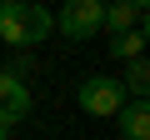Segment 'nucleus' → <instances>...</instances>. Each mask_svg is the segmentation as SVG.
Here are the masks:
<instances>
[{"label": "nucleus", "mask_w": 150, "mask_h": 140, "mask_svg": "<svg viewBox=\"0 0 150 140\" xmlns=\"http://www.w3.org/2000/svg\"><path fill=\"white\" fill-rule=\"evenodd\" d=\"M50 30H55V15H50L45 5H30V0H0V40H5V45L30 50V45H40Z\"/></svg>", "instance_id": "obj_1"}, {"label": "nucleus", "mask_w": 150, "mask_h": 140, "mask_svg": "<svg viewBox=\"0 0 150 140\" xmlns=\"http://www.w3.org/2000/svg\"><path fill=\"white\" fill-rule=\"evenodd\" d=\"M75 100H80V110H85V115L110 120V115H120V105H125L130 95H125V85H120L115 75H85V80H80V90H75Z\"/></svg>", "instance_id": "obj_2"}, {"label": "nucleus", "mask_w": 150, "mask_h": 140, "mask_svg": "<svg viewBox=\"0 0 150 140\" xmlns=\"http://www.w3.org/2000/svg\"><path fill=\"white\" fill-rule=\"evenodd\" d=\"M100 20H105V0H65L55 10V30L65 40H90L100 35Z\"/></svg>", "instance_id": "obj_3"}, {"label": "nucleus", "mask_w": 150, "mask_h": 140, "mask_svg": "<svg viewBox=\"0 0 150 140\" xmlns=\"http://www.w3.org/2000/svg\"><path fill=\"white\" fill-rule=\"evenodd\" d=\"M0 115H5L10 125L30 115V90H25V80L5 75V70H0Z\"/></svg>", "instance_id": "obj_4"}, {"label": "nucleus", "mask_w": 150, "mask_h": 140, "mask_svg": "<svg viewBox=\"0 0 150 140\" xmlns=\"http://www.w3.org/2000/svg\"><path fill=\"white\" fill-rule=\"evenodd\" d=\"M115 120H120V135L125 140H150V105L145 100H125Z\"/></svg>", "instance_id": "obj_5"}, {"label": "nucleus", "mask_w": 150, "mask_h": 140, "mask_svg": "<svg viewBox=\"0 0 150 140\" xmlns=\"http://www.w3.org/2000/svg\"><path fill=\"white\" fill-rule=\"evenodd\" d=\"M140 25V10L135 5H125V0H110L105 5V20H100V30H110V35H125V30H135Z\"/></svg>", "instance_id": "obj_6"}, {"label": "nucleus", "mask_w": 150, "mask_h": 140, "mask_svg": "<svg viewBox=\"0 0 150 140\" xmlns=\"http://www.w3.org/2000/svg\"><path fill=\"white\" fill-rule=\"evenodd\" d=\"M145 55V25L125 30V35H110V60H140Z\"/></svg>", "instance_id": "obj_7"}, {"label": "nucleus", "mask_w": 150, "mask_h": 140, "mask_svg": "<svg viewBox=\"0 0 150 140\" xmlns=\"http://www.w3.org/2000/svg\"><path fill=\"white\" fill-rule=\"evenodd\" d=\"M120 85H125L130 100H145V90H150V65H145V60H130V70H125Z\"/></svg>", "instance_id": "obj_8"}, {"label": "nucleus", "mask_w": 150, "mask_h": 140, "mask_svg": "<svg viewBox=\"0 0 150 140\" xmlns=\"http://www.w3.org/2000/svg\"><path fill=\"white\" fill-rule=\"evenodd\" d=\"M35 60H30V50H15V60H10V70L5 75H15V80H25V70H30Z\"/></svg>", "instance_id": "obj_9"}, {"label": "nucleus", "mask_w": 150, "mask_h": 140, "mask_svg": "<svg viewBox=\"0 0 150 140\" xmlns=\"http://www.w3.org/2000/svg\"><path fill=\"white\" fill-rule=\"evenodd\" d=\"M0 140H10V120L5 115H0Z\"/></svg>", "instance_id": "obj_10"}, {"label": "nucleus", "mask_w": 150, "mask_h": 140, "mask_svg": "<svg viewBox=\"0 0 150 140\" xmlns=\"http://www.w3.org/2000/svg\"><path fill=\"white\" fill-rule=\"evenodd\" d=\"M125 5H135V10H140V15H145V0H125Z\"/></svg>", "instance_id": "obj_11"}]
</instances>
